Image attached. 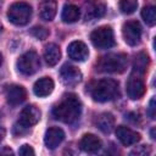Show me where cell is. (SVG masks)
Instances as JSON below:
<instances>
[{
    "label": "cell",
    "mask_w": 156,
    "mask_h": 156,
    "mask_svg": "<svg viewBox=\"0 0 156 156\" xmlns=\"http://www.w3.org/2000/svg\"><path fill=\"white\" fill-rule=\"evenodd\" d=\"M82 112V102L74 94H66L52 108V116L68 124L76 123Z\"/></svg>",
    "instance_id": "1"
},
{
    "label": "cell",
    "mask_w": 156,
    "mask_h": 156,
    "mask_svg": "<svg viewBox=\"0 0 156 156\" xmlns=\"http://www.w3.org/2000/svg\"><path fill=\"white\" fill-rule=\"evenodd\" d=\"M90 96L98 102L111 101L118 95V83L111 78H104L94 82L89 88Z\"/></svg>",
    "instance_id": "2"
},
{
    "label": "cell",
    "mask_w": 156,
    "mask_h": 156,
    "mask_svg": "<svg viewBox=\"0 0 156 156\" xmlns=\"http://www.w3.org/2000/svg\"><path fill=\"white\" fill-rule=\"evenodd\" d=\"M128 66V56L126 54H107L96 63V69L99 72L107 73H122Z\"/></svg>",
    "instance_id": "3"
},
{
    "label": "cell",
    "mask_w": 156,
    "mask_h": 156,
    "mask_svg": "<svg viewBox=\"0 0 156 156\" xmlns=\"http://www.w3.org/2000/svg\"><path fill=\"white\" fill-rule=\"evenodd\" d=\"M9 21L16 26H24L30 21L32 17V7L27 2H15L10 6L7 11Z\"/></svg>",
    "instance_id": "4"
},
{
    "label": "cell",
    "mask_w": 156,
    "mask_h": 156,
    "mask_svg": "<svg viewBox=\"0 0 156 156\" xmlns=\"http://www.w3.org/2000/svg\"><path fill=\"white\" fill-rule=\"evenodd\" d=\"M90 40L98 49H108L115 45L113 30L108 26H102L94 29L90 34Z\"/></svg>",
    "instance_id": "5"
},
{
    "label": "cell",
    "mask_w": 156,
    "mask_h": 156,
    "mask_svg": "<svg viewBox=\"0 0 156 156\" xmlns=\"http://www.w3.org/2000/svg\"><path fill=\"white\" fill-rule=\"evenodd\" d=\"M17 68L24 76L34 74L40 68V60L35 51L29 50L17 60Z\"/></svg>",
    "instance_id": "6"
},
{
    "label": "cell",
    "mask_w": 156,
    "mask_h": 156,
    "mask_svg": "<svg viewBox=\"0 0 156 156\" xmlns=\"http://www.w3.org/2000/svg\"><path fill=\"white\" fill-rule=\"evenodd\" d=\"M122 34L124 38V41L130 45L135 46L140 43L141 38V26L138 21H127L123 23L122 27Z\"/></svg>",
    "instance_id": "7"
},
{
    "label": "cell",
    "mask_w": 156,
    "mask_h": 156,
    "mask_svg": "<svg viewBox=\"0 0 156 156\" xmlns=\"http://www.w3.org/2000/svg\"><path fill=\"white\" fill-rule=\"evenodd\" d=\"M60 78L65 85L74 87L82 80V72L76 66L66 63L60 69Z\"/></svg>",
    "instance_id": "8"
},
{
    "label": "cell",
    "mask_w": 156,
    "mask_h": 156,
    "mask_svg": "<svg viewBox=\"0 0 156 156\" xmlns=\"http://www.w3.org/2000/svg\"><path fill=\"white\" fill-rule=\"evenodd\" d=\"M126 91H127V95L132 100H138L144 95L145 84H144L143 79L140 78V76H136L134 73L129 76L127 84H126Z\"/></svg>",
    "instance_id": "9"
},
{
    "label": "cell",
    "mask_w": 156,
    "mask_h": 156,
    "mask_svg": "<svg viewBox=\"0 0 156 156\" xmlns=\"http://www.w3.org/2000/svg\"><path fill=\"white\" fill-rule=\"evenodd\" d=\"M39 119H40V110L34 105H28L21 111L18 124L23 128H29L37 124Z\"/></svg>",
    "instance_id": "10"
},
{
    "label": "cell",
    "mask_w": 156,
    "mask_h": 156,
    "mask_svg": "<svg viewBox=\"0 0 156 156\" xmlns=\"http://www.w3.org/2000/svg\"><path fill=\"white\" fill-rule=\"evenodd\" d=\"M67 54L69 56V58H72L73 61H78V62H82V61H85L89 56V50H88V46L80 41V40H76V41H72L68 48H67Z\"/></svg>",
    "instance_id": "11"
},
{
    "label": "cell",
    "mask_w": 156,
    "mask_h": 156,
    "mask_svg": "<svg viewBox=\"0 0 156 156\" xmlns=\"http://www.w3.org/2000/svg\"><path fill=\"white\" fill-rule=\"evenodd\" d=\"M116 135L118 138V140L124 145V146H130L136 144L140 140V134L134 132L133 129L124 127V126H119L116 129Z\"/></svg>",
    "instance_id": "12"
},
{
    "label": "cell",
    "mask_w": 156,
    "mask_h": 156,
    "mask_svg": "<svg viewBox=\"0 0 156 156\" xmlns=\"http://www.w3.org/2000/svg\"><path fill=\"white\" fill-rule=\"evenodd\" d=\"M65 139V133L61 128L58 127H50L46 132H45V136H44V143L46 145L48 149H56L62 140Z\"/></svg>",
    "instance_id": "13"
},
{
    "label": "cell",
    "mask_w": 156,
    "mask_h": 156,
    "mask_svg": "<svg viewBox=\"0 0 156 156\" xmlns=\"http://www.w3.org/2000/svg\"><path fill=\"white\" fill-rule=\"evenodd\" d=\"M27 98V91L21 85H11L6 89V100L10 105L16 106L22 104Z\"/></svg>",
    "instance_id": "14"
},
{
    "label": "cell",
    "mask_w": 156,
    "mask_h": 156,
    "mask_svg": "<svg viewBox=\"0 0 156 156\" xmlns=\"http://www.w3.org/2000/svg\"><path fill=\"white\" fill-rule=\"evenodd\" d=\"M52 90H54V80L50 77H43V78L38 79L33 87L34 94L39 98L50 95L52 93Z\"/></svg>",
    "instance_id": "15"
},
{
    "label": "cell",
    "mask_w": 156,
    "mask_h": 156,
    "mask_svg": "<svg viewBox=\"0 0 156 156\" xmlns=\"http://www.w3.org/2000/svg\"><path fill=\"white\" fill-rule=\"evenodd\" d=\"M79 147L85 152H96L101 147V140L94 134H84L79 140Z\"/></svg>",
    "instance_id": "16"
},
{
    "label": "cell",
    "mask_w": 156,
    "mask_h": 156,
    "mask_svg": "<svg viewBox=\"0 0 156 156\" xmlns=\"http://www.w3.org/2000/svg\"><path fill=\"white\" fill-rule=\"evenodd\" d=\"M44 58H45V62L49 66H55L61 58L60 48L54 43L48 44L44 49Z\"/></svg>",
    "instance_id": "17"
},
{
    "label": "cell",
    "mask_w": 156,
    "mask_h": 156,
    "mask_svg": "<svg viewBox=\"0 0 156 156\" xmlns=\"http://www.w3.org/2000/svg\"><path fill=\"white\" fill-rule=\"evenodd\" d=\"M79 16H80V11H79L78 6H76L73 4H66L62 9L61 20L65 23H74L79 20Z\"/></svg>",
    "instance_id": "18"
},
{
    "label": "cell",
    "mask_w": 156,
    "mask_h": 156,
    "mask_svg": "<svg viewBox=\"0 0 156 156\" xmlns=\"http://www.w3.org/2000/svg\"><path fill=\"white\" fill-rule=\"evenodd\" d=\"M96 126L101 132L110 133V132H112V129L115 127V117L108 112H104L98 116Z\"/></svg>",
    "instance_id": "19"
},
{
    "label": "cell",
    "mask_w": 156,
    "mask_h": 156,
    "mask_svg": "<svg viewBox=\"0 0 156 156\" xmlns=\"http://www.w3.org/2000/svg\"><path fill=\"white\" fill-rule=\"evenodd\" d=\"M147 67H149V56L145 52H139L134 58L133 73L136 76H141L146 72Z\"/></svg>",
    "instance_id": "20"
},
{
    "label": "cell",
    "mask_w": 156,
    "mask_h": 156,
    "mask_svg": "<svg viewBox=\"0 0 156 156\" xmlns=\"http://www.w3.org/2000/svg\"><path fill=\"white\" fill-rule=\"evenodd\" d=\"M40 10V17L44 21H52L56 15V2L55 1H43L39 6Z\"/></svg>",
    "instance_id": "21"
},
{
    "label": "cell",
    "mask_w": 156,
    "mask_h": 156,
    "mask_svg": "<svg viewBox=\"0 0 156 156\" xmlns=\"http://www.w3.org/2000/svg\"><path fill=\"white\" fill-rule=\"evenodd\" d=\"M106 12V7L104 4H94L89 7V10H87V15H85V20L87 21H91L95 18H100L105 15Z\"/></svg>",
    "instance_id": "22"
},
{
    "label": "cell",
    "mask_w": 156,
    "mask_h": 156,
    "mask_svg": "<svg viewBox=\"0 0 156 156\" xmlns=\"http://www.w3.org/2000/svg\"><path fill=\"white\" fill-rule=\"evenodd\" d=\"M141 17L147 26H154L156 23V9L155 6H145L141 10Z\"/></svg>",
    "instance_id": "23"
},
{
    "label": "cell",
    "mask_w": 156,
    "mask_h": 156,
    "mask_svg": "<svg viewBox=\"0 0 156 156\" xmlns=\"http://www.w3.org/2000/svg\"><path fill=\"white\" fill-rule=\"evenodd\" d=\"M119 10L123 12V13H133L136 7H138V2L135 0H123V1H119Z\"/></svg>",
    "instance_id": "24"
},
{
    "label": "cell",
    "mask_w": 156,
    "mask_h": 156,
    "mask_svg": "<svg viewBox=\"0 0 156 156\" xmlns=\"http://www.w3.org/2000/svg\"><path fill=\"white\" fill-rule=\"evenodd\" d=\"M150 154H151V147L149 145H139L135 146L129 152V156H150Z\"/></svg>",
    "instance_id": "25"
},
{
    "label": "cell",
    "mask_w": 156,
    "mask_h": 156,
    "mask_svg": "<svg viewBox=\"0 0 156 156\" xmlns=\"http://www.w3.org/2000/svg\"><path fill=\"white\" fill-rule=\"evenodd\" d=\"M30 34L34 38L39 39V40H44L49 35V30L46 28H44V27H34V28L30 29Z\"/></svg>",
    "instance_id": "26"
},
{
    "label": "cell",
    "mask_w": 156,
    "mask_h": 156,
    "mask_svg": "<svg viewBox=\"0 0 156 156\" xmlns=\"http://www.w3.org/2000/svg\"><path fill=\"white\" fill-rule=\"evenodd\" d=\"M20 156H35L34 154V150L30 145L28 144H23L21 147H20Z\"/></svg>",
    "instance_id": "27"
},
{
    "label": "cell",
    "mask_w": 156,
    "mask_h": 156,
    "mask_svg": "<svg viewBox=\"0 0 156 156\" xmlns=\"http://www.w3.org/2000/svg\"><path fill=\"white\" fill-rule=\"evenodd\" d=\"M63 156H78V149L74 144H69L63 150Z\"/></svg>",
    "instance_id": "28"
},
{
    "label": "cell",
    "mask_w": 156,
    "mask_h": 156,
    "mask_svg": "<svg viewBox=\"0 0 156 156\" xmlns=\"http://www.w3.org/2000/svg\"><path fill=\"white\" fill-rule=\"evenodd\" d=\"M155 110H156V105H155V98H151V100H150V102H149L147 111H146L147 116H149L151 119H154V118H155Z\"/></svg>",
    "instance_id": "29"
},
{
    "label": "cell",
    "mask_w": 156,
    "mask_h": 156,
    "mask_svg": "<svg viewBox=\"0 0 156 156\" xmlns=\"http://www.w3.org/2000/svg\"><path fill=\"white\" fill-rule=\"evenodd\" d=\"M0 156H15V154H13L11 147L4 146V147L0 149Z\"/></svg>",
    "instance_id": "30"
},
{
    "label": "cell",
    "mask_w": 156,
    "mask_h": 156,
    "mask_svg": "<svg viewBox=\"0 0 156 156\" xmlns=\"http://www.w3.org/2000/svg\"><path fill=\"white\" fill-rule=\"evenodd\" d=\"M5 135H6V130L2 128V127H0V143L4 140V138H5Z\"/></svg>",
    "instance_id": "31"
},
{
    "label": "cell",
    "mask_w": 156,
    "mask_h": 156,
    "mask_svg": "<svg viewBox=\"0 0 156 156\" xmlns=\"http://www.w3.org/2000/svg\"><path fill=\"white\" fill-rule=\"evenodd\" d=\"M1 63H2V57H1V55H0V66H1Z\"/></svg>",
    "instance_id": "32"
},
{
    "label": "cell",
    "mask_w": 156,
    "mask_h": 156,
    "mask_svg": "<svg viewBox=\"0 0 156 156\" xmlns=\"http://www.w3.org/2000/svg\"><path fill=\"white\" fill-rule=\"evenodd\" d=\"M1 28H2V24H1V22H0V30H1Z\"/></svg>",
    "instance_id": "33"
}]
</instances>
